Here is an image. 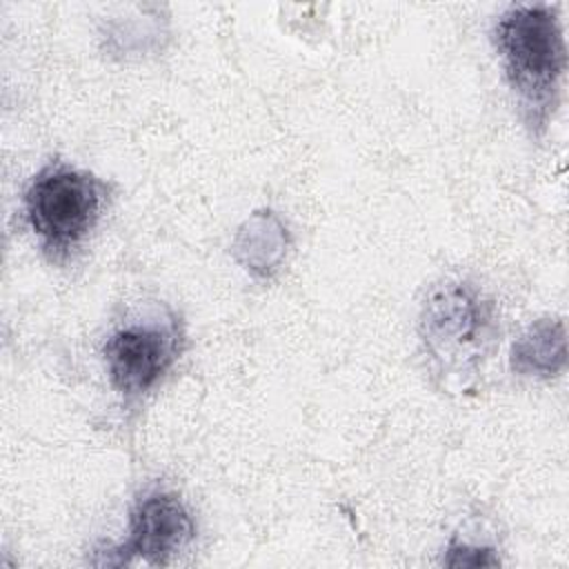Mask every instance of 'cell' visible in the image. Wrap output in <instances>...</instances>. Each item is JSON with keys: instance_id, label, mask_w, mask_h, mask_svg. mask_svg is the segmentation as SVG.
Returning <instances> with one entry per match:
<instances>
[{"instance_id": "obj_7", "label": "cell", "mask_w": 569, "mask_h": 569, "mask_svg": "<svg viewBox=\"0 0 569 569\" xmlns=\"http://www.w3.org/2000/svg\"><path fill=\"white\" fill-rule=\"evenodd\" d=\"M287 229L271 211H260L251 216L238 231L236 238V256L253 276H271L287 244Z\"/></svg>"}, {"instance_id": "obj_6", "label": "cell", "mask_w": 569, "mask_h": 569, "mask_svg": "<svg viewBox=\"0 0 569 569\" xmlns=\"http://www.w3.org/2000/svg\"><path fill=\"white\" fill-rule=\"evenodd\" d=\"M509 367L525 378L549 380L567 369V327L562 318L531 322L511 345Z\"/></svg>"}, {"instance_id": "obj_1", "label": "cell", "mask_w": 569, "mask_h": 569, "mask_svg": "<svg viewBox=\"0 0 569 569\" xmlns=\"http://www.w3.org/2000/svg\"><path fill=\"white\" fill-rule=\"evenodd\" d=\"M493 44L527 129L542 136L560 107L567 71L558 7H507L493 24Z\"/></svg>"}, {"instance_id": "obj_8", "label": "cell", "mask_w": 569, "mask_h": 569, "mask_svg": "<svg viewBox=\"0 0 569 569\" xmlns=\"http://www.w3.org/2000/svg\"><path fill=\"white\" fill-rule=\"evenodd\" d=\"M442 562L449 567H478V565L482 567V565H498L500 558L496 556V549L491 545L471 542L456 533L447 545V553Z\"/></svg>"}, {"instance_id": "obj_5", "label": "cell", "mask_w": 569, "mask_h": 569, "mask_svg": "<svg viewBox=\"0 0 569 569\" xmlns=\"http://www.w3.org/2000/svg\"><path fill=\"white\" fill-rule=\"evenodd\" d=\"M196 538V522L173 491L151 489L144 491L131 511L129 536L109 547L96 565H131L136 560L153 567L169 565Z\"/></svg>"}, {"instance_id": "obj_3", "label": "cell", "mask_w": 569, "mask_h": 569, "mask_svg": "<svg viewBox=\"0 0 569 569\" xmlns=\"http://www.w3.org/2000/svg\"><path fill=\"white\" fill-rule=\"evenodd\" d=\"M109 198V184L64 160L47 162L22 196L24 218L40 249L64 262L89 238Z\"/></svg>"}, {"instance_id": "obj_4", "label": "cell", "mask_w": 569, "mask_h": 569, "mask_svg": "<svg viewBox=\"0 0 569 569\" xmlns=\"http://www.w3.org/2000/svg\"><path fill=\"white\" fill-rule=\"evenodd\" d=\"M182 340L184 333L173 316L136 320L111 331L102 358L113 391L127 405L144 398L180 358Z\"/></svg>"}, {"instance_id": "obj_2", "label": "cell", "mask_w": 569, "mask_h": 569, "mask_svg": "<svg viewBox=\"0 0 569 569\" xmlns=\"http://www.w3.org/2000/svg\"><path fill=\"white\" fill-rule=\"evenodd\" d=\"M496 302L467 280L433 284L418 313V338L445 389L471 387L498 347Z\"/></svg>"}]
</instances>
